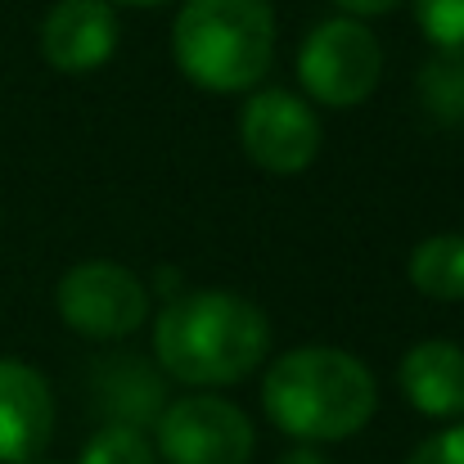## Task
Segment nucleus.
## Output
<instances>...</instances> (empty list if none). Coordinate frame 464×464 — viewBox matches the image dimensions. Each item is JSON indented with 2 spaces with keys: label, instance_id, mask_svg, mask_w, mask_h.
<instances>
[{
  "label": "nucleus",
  "instance_id": "1",
  "mask_svg": "<svg viewBox=\"0 0 464 464\" xmlns=\"http://www.w3.org/2000/svg\"><path fill=\"white\" fill-rule=\"evenodd\" d=\"M271 352L266 315L239 294H176L154 320L158 370L189 388H226L248 379Z\"/></svg>",
  "mask_w": 464,
  "mask_h": 464
},
{
  "label": "nucleus",
  "instance_id": "2",
  "mask_svg": "<svg viewBox=\"0 0 464 464\" xmlns=\"http://www.w3.org/2000/svg\"><path fill=\"white\" fill-rule=\"evenodd\" d=\"M374 374L361 356L338 347H294L276 356V365L262 379L266 420L303 447L356 438L374 420Z\"/></svg>",
  "mask_w": 464,
  "mask_h": 464
},
{
  "label": "nucleus",
  "instance_id": "3",
  "mask_svg": "<svg viewBox=\"0 0 464 464\" xmlns=\"http://www.w3.org/2000/svg\"><path fill=\"white\" fill-rule=\"evenodd\" d=\"M171 54L198 91H257L276 63V9L271 0H185Z\"/></svg>",
  "mask_w": 464,
  "mask_h": 464
},
{
  "label": "nucleus",
  "instance_id": "4",
  "mask_svg": "<svg viewBox=\"0 0 464 464\" xmlns=\"http://www.w3.org/2000/svg\"><path fill=\"white\" fill-rule=\"evenodd\" d=\"M383 77V50L361 18H324L298 50V82L315 104L352 109L374 95Z\"/></svg>",
  "mask_w": 464,
  "mask_h": 464
},
{
  "label": "nucleus",
  "instance_id": "5",
  "mask_svg": "<svg viewBox=\"0 0 464 464\" xmlns=\"http://www.w3.org/2000/svg\"><path fill=\"white\" fill-rule=\"evenodd\" d=\"M154 451L167 464H248L257 451V433L235 401L189 392L158 411Z\"/></svg>",
  "mask_w": 464,
  "mask_h": 464
},
{
  "label": "nucleus",
  "instance_id": "6",
  "mask_svg": "<svg viewBox=\"0 0 464 464\" xmlns=\"http://www.w3.org/2000/svg\"><path fill=\"white\" fill-rule=\"evenodd\" d=\"M54 307L72 334L95 343H122L145 324L150 289L140 276H131L118 262H82L59 280Z\"/></svg>",
  "mask_w": 464,
  "mask_h": 464
},
{
  "label": "nucleus",
  "instance_id": "7",
  "mask_svg": "<svg viewBox=\"0 0 464 464\" xmlns=\"http://www.w3.org/2000/svg\"><path fill=\"white\" fill-rule=\"evenodd\" d=\"M239 145L262 171L298 176L320 154V118L294 91H280V86L253 91L239 113Z\"/></svg>",
  "mask_w": 464,
  "mask_h": 464
},
{
  "label": "nucleus",
  "instance_id": "8",
  "mask_svg": "<svg viewBox=\"0 0 464 464\" xmlns=\"http://www.w3.org/2000/svg\"><path fill=\"white\" fill-rule=\"evenodd\" d=\"M54 438L50 383L18 356H0V464L41 460Z\"/></svg>",
  "mask_w": 464,
  "mask_h": 464
},
{
  "label": "nucleus",
  "instance_id": "9",
  "mask_svg": "<svg viewBox=\"0 0 464 464\" xmlns=\"http://www.w3.org/2000/svg\"><path fill=\"white\" fill-rule=\"evenodd\" d=\"M118 50V14L109 0H59L41 23V54L54 72H95Z\"/></svg>",
  "mask_w": 464,
  "mask_h": 464
},
{
  "label": "nucleus",
  "instance_id": "10",
  "mask_svg": "<svg viewBox=\"0 0 464 464\" xmlns=\"http://www.w3.org/2000/svg\"><path fill=\"white\" fill-rule=\"evenodd\" d=\"M401 397L429 420H460L464 415V347L456 343H420L397 365Z\"/></svg>",
  "mask_w": 464,
  "mask_h": 464
},
{
  "label": "nucleus",
  "instance_id": "11",
  "mask_svg": "<svg viewBox=\"0 0 464 464\" xmlns=\"http://www.w3.org/2000/svg\"><path fill=\"white\" fill-rule=\"evenodd\" d=\"M406 276L433 303H464V235H433L415 244Z\"/></svg>",
  "mask_w": 464,
  "mask_h": 464
},
{
  "label": "nucleus",
  "instance_id": "12",
  "mask_svg": "<svg viewBox=\"0 0 464 464\" xmlns=\"http://www.w3.org/2000/svg\"><path fill=\"white\" fill-rule=\"evenodd\" d=\"M420 95L438 122H464V59L433 54L420 72Z\"/></svg>",
  "mask_w": 464,
  "mask_h": 464
},
{
  "label": "nucleus",
  "instance_id": "13",
  "mask_svg": "<svg viewBox=\"0 0 464 464\" xmlns=\"http://www.w3.org/2000/svg\"><path fill=\"white\" fill-rule=\"evenodd\" d=\"M77 464H158V451L140 429H131V424H109V429H100V433L82 447V460Z\"/></svg>",
  "mask_w": 464,
  "mask_h": 464
},
{
  "label": "nucleus",
  "instance_id": "14",
  "mask_svg": "<svg viewBox=\"0 0 464 464\" xmlns=\"http://www.w3.org/2000/svg\"><path fill=\"white\" fill-rule=\"evenodd\" d=\"M415 23L438 54L464 59V0H415Z\"/></svg>",
  "mask_w": 464,
  "mask_h": 464
},
{
  "label": "nucleus",
  "instance_id": "15",
  "mask_svg": "<svg viewBox=\"0 0 464 464\" xmlns=\"http://www.w3.org/2000/svg\"><path fill=\"white\" fill-rule=\"evenodd\" d=\"M406 464H464V424H451V429L424 438L406 456Z\"/></svg>",
  "mask_w": 464,
  "mask_h": 464
},
{
  "label": "nucleus",
  "instance_id": "16",
  "mask_svg": "<svg viewBox=\"0 0 464 464\" xmlns=\"http://www.w3.org/2000/svg\"><path fill=\"white\" fill-rule=\"evenodd\" d=\"M347 18H374V14H392L401 0H334Z\"/></svg>",
  "mask_w": 464,
  "mask_h": 464
},
{
  "label": "nucleus",
  "instance_id": "17",
  "mask_svg": "<svg viewBox=\"0 0 464 464\" xmlns=\"http://www.w3.org/2000/svg\"><path fill=\"white\" fill-rule=\"evenodd\" d=\"M276 464H329V460H324L315 447H303V442H298V447H289V451H285Z\"/></svg>",
  "mask_w": 464,
  "mask_h": 464
},
{
  "label": "nucleus",
  "instance_id": "18",
  "mask_svg": "<svg viewBox=\"0 0 464 464\" xmlns=\"http://www.w3.org/2000/svg\"><path fill=\"white\" fill-rule=\"evenodd\" d=\"M176 285H180L176 271H158V289H176Z\"/></svg>",
  "mask_w": 464,
  "mask_h": 464
},
{
  "label": "nucleus",
  "instance_id": "19",
  "mask_svg": "<svg viewBox=\"0 0 464 464\" xmlns=\"http://www.w3.org/2000/svg\"><path fill=\"white\" fill-rule=\"evenodd\" d=\"M113 5H136V9H158V5H167V0H113Z\"/></svg>",
  "mask_w": 464,
  "mask_h": 464
},
{
  "label": "nucleus",
  "instance_id": "20",
  "mask_svg": "<svg viewBox=\"0 0 464 464\" xmlns=\"http://www.w3.org/2000/svg\"><path fill=\"white\" fill-rule=\"evenodd\" d=\"M27 464H45V460H27Z\"/></svg>",
  "mask_w": 464,
  "mask_h": 464
}]
</instances>
